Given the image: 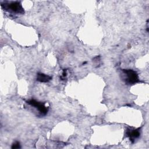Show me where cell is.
<instances>
[{
  "label": "cell",
  "instance_id": "cell-1",
  "mask_svg": "<svg viewBox=\"0 0 149 149\" xmlns=\"http://www.w3.org/2000/svg\"><path fill=\"white\" fill-rule=\"evenodd\" d=\"M1 7L5 10L15 14H23L24 9L19 1H5L1 3Z\"/></svg>",
  "mask_w": 149,
  "mask_h": 149
},
{
  "label": "cell",
  "instance_id": "cell-2",
  "mask_svg": "<svg viewBox=\"0 0 149 149\" xmlns=\"http://www.w3.org/2000/svg\"><path fill=\"white\" fill-rule=\"evenodd\" d=\"M121 78L127 84H133L139 81V76L136 72L132 69H122Z\"/></svg>",
  "mask_w": 149,
  "mask_h": 149
},
{
  "label": "cell",
  "instance_id": "cell-3",
  "mask_svg": "<svg viewBox=\"0 0 149 149\" xmlns=\"http://www.w3.org/2000/svg\"><path fill=\"white\" fill-rule=\"evenodd\" d=\"M26 102L31 107L35 108L38 111V112L42 115H45L48 112V108L46 107L45 104L42 102H39L35 100L31 99L27 101Z\"/></svg>",
  "mask_w": 149,
  "mask_h": 149
},
{
  "label": "cell",
  "instance_id": "cell-4",
  "mask_svg": "<svg viewBox=\"0 0 149 149\" xmlns=\"http://www.w3.org/2000/svg\"><path fill=\"white\" fill-rule=\"evenodd\" d=\"M126 134L129 137L130 140L133 142L134 140L140 136L139 129H129L126 131Z\"/></svg>",
  "mask_w": 149,
  "mask_h": 149
},
{
  "label": "cell",
  "instance_id": "cell-5",
  "mask_svg": "<svg viewBox=\"0 0 149 149\" xmlns=\"http://www.w3.org/2000/svg\"><path fill=\"white\" fill-rule=\"evenodd\" d=\"M52 77L50 76L47 75L42 73H38L37 76V80L42 83H46L51 80Z\"/></svg>",
  "mask_w": 149,
  "mask_h": 149
},
{
  "label": "cell",
  "instance_id": "cell-6",
  "mask_svg": "<svg viewBox=\"0 0 149 149\" xmlns=\"http://www.w3.org/2000/svg\"><path fill=\"white\" fill-rule=\"evenodd\" d=\"M20 148V143L18 141H15L14 143H13L12 146V148Z\"/></svg>",
  "mask_w": 149,
  "mask_h": 149
}]
</instances>
